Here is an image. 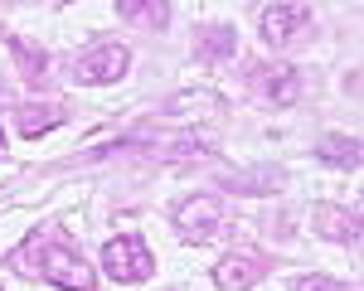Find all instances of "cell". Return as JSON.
I'll return each mask as SVG.
<instances>
[{
	"instance_id": "obj_14",
	"label": "cell",
	"mask_w": 364,
	"mask_h": 291,
	"mask_svg": "<svg viewBox=\"0 0 364 291\" xmlns=\"http://www.w3.org/2000/svg\"><path fill=\"white\" fill-rule=\"evenodd\" d=\"M224 190H233V194H267V190H282V175L262 170V180H252V170L248 175H224Z\"/></svg>"
},
{
	"instance_id": "obj_15",
	"label": "cell",
	"mask_w": 364,
	"mask_h": 291,
	"mask_svg": "<svg viewBox=\"0 0 364 291\" xmlns=\"http://www.w3.org/2000/svg\"><path fill=\"white\" fill-rule=\"evenodd\" d=\"M291 291H350V287H340V282H331V277H296Z\"/></svg>"
},
{
	"instance_id": "obj_7",
	"label": "cell",
	"mask_w": 364,
	"mask_h": 291,
	"mask_svg": "<svg viewBox=\"0 0 364 291\" xmlns=\"http://www.w3.org/2000/svg\"><path fill=\"white\" fill-rule=\"evenodd\" d=\"M301 29H311V5H291V0H282V5H267L262 10V39L267 44H291Z\"/></svg>"
},
{
	"instance_id": "obj_8",
	"label": "cell",
	"mask_w": 364,
	"mask_h": 291,
	"mask_svg": "<svg viewBox=\"0 0 364 291\" xmlns=\"http://www.w3.org/2000/svg\"><path fill=\"white\" fill-rule=\"evenodd\" d=\"M311 224H316V233L336 238V243H345V248H360V214H355V209L321 204V209H311Z\"/></svg>"
},
{
	"instance_id": "obj_10",
	"label": "cell",
	"mask_w": 364,
	"mask_h": 291,
	"mask_svg": "<svg viewBox=\"0 0 364 291\" xmlns=\"http://www.w3.org/2000/svg\"><path fill=\"white\" fill-rule=\"evenodd\" d=\"M316 160H326V165H336V170H355V165H360V136H340V131L321 136V141H316Z\"/></svg>"
},
{
	"instance_id": "obj_16",
	"label": "cell",
	"mask_w": 364,
	"mask_h": 291,
	"mask_svg": "<svg viewBox=\"0 0 364 291\" xmlns=\"http://www.w3.org/2000/svg\"><path fill=\"white\" fill-rule=\"evenodd\" d=\"M5 97H10V92H5V83H0V107H5Z\"/></svg>"
},
{
	"instance_id": "obj_6",
	"label": "cell",
	"mask_w": 364,
	"mask_h": 291,
	"mask_svg": "<svg viewBox=\"0 0 364 291\" xmlns=\"http://www.w3.org/2000/svg\"><path fill=\"white\" fill-rule=\"evenodd\" d=\"M267 272H272V258L243 248V253H228V258L214 267V282H219V291H248V287H257Z\"/></svg>"
},
{
	"instance_id": "obj_3",
	"label": "cell",
	"mask_w": 364,
	"mask_h": 291,
	"mask_svg": "<svg viewBox=\"0 0 364 291\" xmlns=\"http://www.w3.org/2000/svg\"><path fill=\"white\" fill-rule=\"evenodd\" d=\"M219 224H224V209L214 194H190V199L175 204V229L185 243H209L219 233Z\"/></svg>"
},
{
	"instance_id": "obj_2",
	"label": "cell",
	"mask_w": 364,
	"mask_h": 291,
	"mask_svg": "<svg viewBox=\"0 0 364 291\" xmlns=\"http://www.w3.org/2000/svg\"><path fill=\"white\" fill-rule=\"evenodd\" d=\"M102 267H107L112 282H146L156 272V258L146 253V243H141L136 233H122V238H112L102 248Z\"/></svg>"
},
{
	"instance_id": "obj_4",
	"label": "cell",
	"mask_w": 364,
	"mask_h": 291,
	"mask_svg": "<svg viewBox=\"0 0 364 291\" xmlns=\"http://www.w3.org/2000/svg\"><path fill=\"white\" fill-rule=\"evenodd\" d=\"M248 87L257 102H272V107H291L301 97V78H296L291 63H262V68H252Z\"/></svg>"
},
{
	"instance_id": "obj_18",
	"label": "cell",
	"mask_w": 364,
	"mask_h": 291,
	"mask_svg": "<svg viewBox=\"0 0 364 291\" xmlns=\"http://www.w3.org/2000/svg\"><path fill=\"white\" fill-rule=\"evenodd\" d=\"M0 34H5V20H0Z\"/></svg>"
},
{
	"instance_id": "obj_13",
	"label": "cell",
	"mask_w": 364,
	"mask_h": 291,
	"mask_svg": "<svg viewBox=\"0 0 364 291\" xmlns=\"http://www.w3.org/2000/svg\"><path fill=\"white\" fill-rule=\"evenodd\" d=\"M10 54H15V63H20V73H25L29 83H39V78H44V68H49L44 49H34L29 39H10Z\"/></svg>"
},
{
	"instance_id": "obj_1",
	"label": "cell",
	"mask_w": 364,
	"mask_h": 291,
	"mask_svg": "<svg viewBox=\"0 0 364 291\" xmlns=\"http://www.w3.org/2000/svg\"><path fill=\"white\" fill-rule=\"evenodd\" d=\"M10 267L25 277H39V282H54L63 291H92V282H97L83 253L63 238V229H39L20 253H10Z\"/></svg>"
},
{
	"instance_id": "obj_5",
	"label": "cell",
	"mask_w": 364,
	"mask_h": 291,
	"mask_svg": "<svg viewBox=\"0 0 364 291\" xmlns=\"http://www.w3.org/2000/svg\"><path fill=\"white\" fill-rule=\"evenodd\" d=\"M127 68H132L127 44H97L83 58H73V83H117Z\"/></svg>"
},
{
	"instance_id": "obj_12",
	"label": "cell",
	"mask_w": 364,
	"mask_h": 291,
	"mask_svg": "<svg viewBox=\"0 0 364 291\" xmlns=\"http://www.w3.org/2000/svg\"><path fill=\"white\" fill-rule=\"evenodd\" d=\"M117 15L122 20H141V25H166L170 20V5L166 0H117Z\"/></svg>"
},
{
	"instance_id": "obj_9",
	"label": "cell",
	"mask_w": 364,
	"mask_h": 291,
	"mask_svg": "<svg viewBox=\"0 0 364 291\" xmlns=\"http://www.w3.org/2000/svg\"><path fill=\"white\" fill-rule=\"evenodd\" d=\"M233 49H238V34H233V25H199L195 29V58H204V63H224V58H233Z\"/></svg>"
},
{
	"instance_id": "obj_17",
	"label": "cell",
	"mask_w": 364,
	"mask_h": 291,
	"mask_svg": "<svg viewBox=\"0 0 364 291\" xmlns=\"http://www.w3.org/2000/svg\"><path fill=\"white\" fill-rule=\"evenodd\" d=\"M0 155H5V136H0Z\"/></svg>"
},
{
	"instance_id": "obj_11",
	"label": "cell",
	"mask_w": 364,
	"mask_h": 291,
	"mask_svg": "<svg viewBox=\"0 0 364 291\" xmlns=\"http://www.w3.org/2000/svg\"><path fill=\"white\" fill-rule=\"evenodd\" d=\"M68 121V112L58 107V102H44V107H20L15 112V126H20V136H44V131H54V126H63Z\"/></svg>"
}]
</instances>
